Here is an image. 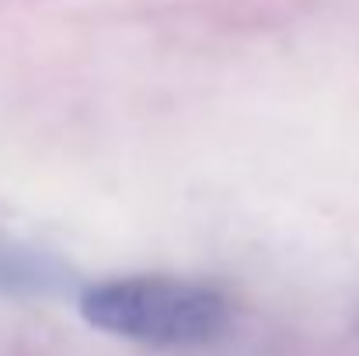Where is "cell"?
<instances>
[{
  "label": "cell",
  "instance_id": "6da1fadb",
  "mask_svg": "<svg viewBox=\"0 0 359 356\" xmlns=\"http://www.w3.org/2000/svg\"><path fill=\"white\" fill-rule=\"evenodd\" d=\"M81 315L88 325L109 336L182 350L220 339L231 322V304L224 294L203 283L171 276H126L84 286Z\"/></svg>",
  "mask_w": 359,
  "mask_h": 356
},
{
  "label": "cell",
  "instance_id": "7a4b0ae2",
  "mask_svg": "<svg viewBox=\"0 0 359 356\" xmlns=\"http://www.w3.org/2000/svg\"><path fill=\"white\" fill-rule=\"evenodd\" d=\"M77 283L74 269L39 248L21 241H0V297H56Z\"/></svg>",
  "mask_w": 359,
  "mask_h": 356
}]
</instances>
